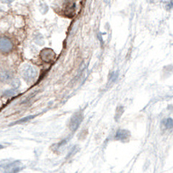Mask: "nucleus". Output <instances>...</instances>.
Instances as JSON below:
<instances>
[{
    "label": "nucleus",
    "mask_w": 173,
    "mask_h": 173,
    "mask_svg": "<svg viewBox=\"0 0 173 173\" xmlns=\"http://www.w3.org/2000/svg\"><path fill=\"white\" fill-rule=\"evenodd\" d=\"M20 74L23 79L27 82V83H32L34 82L38 75L37 69L32 65H24L20 70Z\"/></svg>",
    "instance_id": "1"
},
{
    "label": "nucleus",
    "mask_w": 173,
    "mask_h": 173,
    "mask_svg": "<svg viewBox=\"0 0 173 173\" xmlns=\"http://www.w3.org/2000/svg\"><path fill=\"white\" fill-rule=\"evenodd\" d=\"M14 48V44L9 38L6 36L0 37V52L2 54H9Z\"/></svg>",
    "instance_id": "2"
},
{
    "label": "nucleus",
    "mask_w": 173,
    "mask_h": 173,
    "mask_svg": "<svg viewBox=\"0 0 173 173\" xmlns=\"http://www.w3.org/2000/svg\"><path fill=\"white\" fill-rule=\"evenodd\" d=\"M83 119H84V115L81 112H75L70 121V125H69L70 130L72 131H75L78 129V127L80 126L81 122L83 121Z\"/></svg>",
    "instance_id": "3"
},
{
    "label": "nucleus",
    "mask_w": 173,
    "mask_h": 173,
    "mask_svg": "<svg viewBox=\"0 0 173 173\" xmlns=\"http://www.w3.org/2000/svg\"><path fill=\"white\" fill-rule=\"evenodd\" d=\"M13 74L10 70L7 68H0V82L4 84H7L13 80Z\"/></svg>",
    "instance_id": "4"
},
{
    "label": "nucleus",
    "mask_w": 173,
    "mask_h": 173,
    "mask_svg": "<svg viewBox=\"0 0 173 173\" xmlns=\"http://www.w3.org/2000/svg\"><path fill=\"white\" fill-rule=\"evenodd\" d=\"M40 56H41L42 60L44 61L45 63H51L52 61H54V58H55V54L52 49L45 48V49L41 51Z\"/></svg>",
    "instance_id": "5"
},
{
    "label": "nucleus",
    "mask_w": 173,
    "mask_h": 173,
    "mask_svg": "<svg viewBox=\"0 0 173 173\" xmlns=\"http://www.w3.org/2000/svg\"><path fill=\"white\" fill-rule=\"evenodd\" d=\"M130 132L127 130H119L115 134V139L118 141H124L130 137Z\"/></svg>",
    "instance_id": "6"
},
{
    "label": "nucleus",
    "mask_w": 173,
    "mask_h": 173,
    "mask_svg": "<svg viewBox=\"0 0 173 173\" xmlns=\"http://www.w3.org/2000/svg\"><path fill=\"white\" fill-rule=\"evenodd\" d=\"M18 94V92L16 90V89H9V90H7V91H5L4 92V93H3V96L5 98H12V97H15V96H16Z\"/></svg>",
    "instance_id": "7"
},
{
    "label": "nucleus",
    "mask_w": 173,
    "mask_h": 173,
    "mask_svg": "<svg viewBox=\"0 0 173 173\" xmlns=\"http://www.w3.org/2000/svg\"><path fill=\"white\" fill-rule=\"evenodd\" d=\"M163 124L165 125V127L167 129H172L173 128V120L171 118L165 119L163 121Z\"/></svg>",
    "instance_id": "8"
},
{
    "label": "nucleus",
    "mask_w": 173,
    "mask_h": 173,
    "mask_svg": "<svg viewBox=\"0 0 173 173\" xmlns=\"http://www.w3.org/2000/svg\"><path fill=\"white\" fill-rule=\"evenodd\" d=\"M20 84H21V83H20V81L18 80V79H13L12 81L10 82V85L12 86V88L13 89H17V88H19V86H20Z\"/></svg>",
    "instance_id": "9"
},
{
    "label": "nucleus",
    "mask_w": 173,
    "mask_h": 173,
    "mask_svg": "<svg viewBox=\"0 0 173 173\" xmlns=\"http://www.w3.org/2000/svg\"><path fill=\"white\" fill-rule=\"evenodd\" d=\"M122 113H123V107L120 106V107H118V108L116 109V112H115V120L118 121V120L121 117Z\"/></svg>",
    "instance_id": "10"
},
{
    "label": "nucleus",
    "mask_w": 173,
    "mask_h": 173,
    "mask_svg": "<svg viewBox=\"0 0 173 173\" xmlns=\"http://www.w3.org/2000/svg\"><path fill=\"white\" fill-rule=\"evenodd\" d=\"M34 116H35V115H31V116H27V117H25V118H24V119L19 120V121H17L14 122L13 124H19V123H24V122H25V121H30V120L34 119Z\"/></svg>",
    "instance_id": "11"
},
{
    "label": "nucleus",
    "mask_w": 173,
    "mask_h": 173,
    "mask_svg": "<svg viewBox=\"0 0 173 173\" xmlns=\"http://www.w3.org/2000/svg\"><path fill=\"white\" fill-rule=\"evenodd\" d=\"M15 0H1V2L5 3V4H11L12 2H14Z\"/></svg>",
    "instance_id": "12"
},
{
    "label": "nucleus",
    "mask_w": 173,
    "mask_h": 173,
    "mask_svg": "<svg viewBox=\"0 0 173 173\" xmlns=\"http://www.w3.org/2000/svg\"><path fill=\"white\" fill-rule=\"evenodd\" d=\"M2 148H3V146H2V145H0V149H2Z\"/></svg>",
    "instance_id": "13"
}]
</instances>
